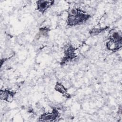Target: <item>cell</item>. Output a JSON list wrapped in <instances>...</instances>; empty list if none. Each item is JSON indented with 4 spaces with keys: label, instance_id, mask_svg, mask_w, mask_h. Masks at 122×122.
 Listing matches in <instances>:
<instances>
[{
    "label": "cell",
    "instance_id": "8",
    "mask_svg": "<svg viewBox=\"0 0 122 122\" xmlns=\"http://www.w3.org/2000/svg\"><path fill=\"white\" fill-rule=\"evenodd\" d=\"M122 34L118 31H112L109 37V40H111L116 41H122Z\"/></svg>",
    "mask_w": 122,
    "mask_h": 122
},
{
    "label": "cell",
    "instance_id": "4",
    "mask_svg": "<svg viewBox=\"0 0 122 122\" xmlns=\"http://www.w3.org/2000/svg\"><path fill=\"white\" fill-rule=\"evenodd\" d=\"M16 93V92H15L10 91L9 90L1 89L0 91V100L5 101L7 102H10L13 101Z\"/></svg>",
    "mask_w": 122,
    "mask_h": 122
},
{
    "label": "cell",
    "instance_id": "1",
    "mask_svg": "<svg viewBox=\"0 0 122 122\" xmlns=\"http://www.w3.org/2000/svg\"><path fill=\"white\" fill-rule=\"evenodd\" d=\"M90 14L86 13L83 10L79 9L77 12L74 14L68 15L67 23L70 26H75L85 22L91 18Z\"/></svg>",
    "mask_w": 122,
    "mask_h": 122
},
{
    "label": "cell",
    "instance_id": "9",
    "mask_svg": "<svg viewBox=\"0 0 122 122\" xmlns=\"http://www.w3.org/2000/svg\"><path fill=\"white\" fill-rule=\"evenodd\" d=\"M109 28V27H108V26H106V27H103V28H92V29H91L89 31V33L92 36L97 35L100 34L101 33H102V32H103V31L106 30H107Z\"/></svg>",
    "mask_w": 122,
    "mask_h": 122
},
{
    "label": "cell",
    "instance_id": "6",
    "mask_svg": "<svg viewBox=\"0 0 122 122\" xmlns=\"http://www.w3.org/2000/svg\"><path fill=\"white\" fill-rule=\"evenodd\" d=\"M50 31L49 28L46 27H43L40 28L38 34L36 36V39L38 40L41 37H47L49 36V32Z\"/></svg>",
    "mask_w": 122,
    "mask_h": 122
},
{
    "label": "cell",
    "instance_id": "7",
    "mask_svg": "<svg viewBox=\"0 0 122 122\" xmlns=\"http://www.w3.org/2000/svg\"><path fill=\"white\" fill-rule=\"evenodd\" d=\"M54 89L56 91L61 93L63 96L67 93V89L61 82H57L54 87Z\"/></svg>",
    "mask_w": 122,
    "mask_h": 122
},
{
    "label": "cell",
    "instance_id": "5",
    "mask_svg": "<svg viewBox=\"0 0 122 122\" xmlns=\"http://www.w3.org/2000/svg\"><path fill=\"white\" fill-rule=\"evenodd\" d=\"M106 46L108 50L112 51H116L122 47V41H116L109 40L106 43Z\"/></svg>",
    "mask_w": 122,
    "mask_h": 122
},
{
    "label": "cell",
    "instance_id": "2",
    "mask_svg": "<svg viewBox=\"0 0 122 122\" xmlns=\"http://www.w3.org/2000/svg\"><path fill=\"white\" fill-rule=\"evenodd\" d=\"M60 118V113L58 108L54 107L51 112L43 113L39 117V121L41 122H53L57 121Z\"/></svg>",
    "mask_w": 122,
    "mask_h": 122
},
{
    "label": "cell",
    "instance_id": "3",
    "mask_svg": "<svg viewBox=\"0 0 122 122\" xmlns=\"http://www.w3.org/2000/svg\"><path fill=\"white\" fill-rule=\"evenodd\" d=\"M54 1L53 0H38L36 1L37 10L39 12L44 13L54 4Z\"/></svg>",
    "mask_w": 122,
    "mask_h": 122
}]
</instances>
